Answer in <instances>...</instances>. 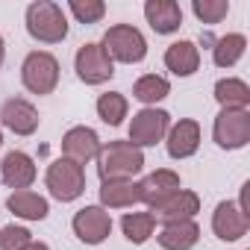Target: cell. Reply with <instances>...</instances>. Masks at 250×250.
<instances>
[{
	"instance_id": "6da1fadb",
	"label": "cell",
	"mask_w": 250,
	"mask_h": 250,
	"mask_svg": "<svg viewBox=\"0 0 250 250\" xmlns=\"http://www.w3.org/2000/svg\"><path fill=\"white\" fill-rule=\"evenodd\" d=\"M145 168V153L130 142H109L97 153L100 180H133Z\"/></svg>"
},
{
	"instance_id": "7a4b0ae2",
	"label": "cell",
	"mask_w": 250,
	"mask_h": 250,
	"mask_svg": "<svg viewBox=\"0 0 250 250\" xmlns=\"http://www.w3.org/2000/svg\"><path fill=\"white\" fill-rule=\"evenodd\" d=\"M27 33L42 44H59L68 36V18L59 3L36 0L27 6Z\"/></svg>"
},
{
	"instance_id": "3957f363",
	"label": "cell",
	"mask_w": 250,
	"mask_h": 250,
	"mask_svg": "<svg viewBox=\"0 0 250 250\" xmlns=\"http://www.w3.org/2000/svg\"><path fill=\"white\" fill-rule=\"evenodd\" d=\"M100 47L106 50V56L112 62H124V65H136L147 56V42L142 36V30H136L133 24H115L103 33Z\"/></svg>"
},
{
	"instance_id": "277c9868",
	"label": "cell",
	"mask_w": 250,
	"mask_h": 250,
	"mask_svg": "<svg viewBox=\"0 0 250 250\" xmlns=\"http://www.w3.org/2000/svg\"><path fill=\"white\" fill-rule=\"evenodd\" d=\"M44 183H47V191L59 203H71V200H77L85 191V171H83V165H77V162L62 156V159L47 165Z\"/></svg>"
},
{
	"instance_id": "5b68a950",
	"label": "cell",
	"mask_w": 250,
	"mask_h": 250,
	"mask_svg": "<svg viewBox=\"0 0 250 250\" xmlns=\"http://www.w3.org/2000/svg\"><path fill=\"white\" fill-rule=\"evenodd\" d=\"M21 83L33 94H50L59 85V62L47 50H33L21 65Z\"/></svg>"
},
{
	"instance_id": "8992f818",
	"label": "cell",
	"mask_w": 250,
	"mask_h": 250,
	"mask_svg": "<svg viewBox=\"0 0 250 250\" xmlns=\"http://www.w3.org/2000/svg\"><path fill=\"white\" fill-rule=\"evenodd\" d=\"M171 130V115L165 109L156 106H145L142 112L133 115L130 121V145L142 147H156V142H162Z\"/></svg>"
},
{
	"instance_id": "52a82bcc",
	"label": "cell",
	"mask_w": 250,
	"mask_h": 250,
	"mask_svg": "<svg viewBox=\"0 0 250 250\" xmlns=\"http://www.w3.org/2000/svg\"><path fill=\"white\" fill-rule=\"evenodd\" d=\"M212 139L224 150H238L250 142V112L247 109H221L212 124Z\"/></svg>"
},
{
	"instance_id": "ba28073f",
	"label": "cell",
	"mask_w": 250,
	"mask_h": 250,
	"mask_svg": "<svg viewBox=\"0 0 250 250\" xmlns=\"http://www.w3.org/2000/svg\"><path fill=\"white\" fill-rule=\"evenodd\" d=\"M74 71H77V77H80L85 85H100V83L112 80L115 62L106 56V50H103L100 44L88 42V44H83V47L77 50V56H74Z\"/></svg>"
},
{
	"instance_id": "9c48e42d",
	"label": "cell",
	"mask_w": 250,
	"mask_h": 250,
	"mask_svg": "<svg viewBox=\"0 0 250 250\" xmlns=\"http://www.w3.org/2000/svg\"><path fill=\"white\" fill-rule=\"evenodd\" d=\"M71 227H74V232L83 244H103L106 235L112 232V218L103 206H83L74 215Z\"/></svg>"
},
{
	"instance_id": "30bf717a",
	"label": "cell",
	"mask_w": 250,
	"mask_h": 250,
	"mask_svg": "<svg viewBox=\"0 0 250 250\" xmlns=\"http://www.w3.org/2000/svg\"><path fill=\"white\" fill-rule=\"evenodd\" d=\"M250 218L244 215V209L232 200H221L212 212V229L221 241H238L241 235H247Z\"/></svg>"
},
{
	"instance_id": "8fae6325",
	"label": "cell",
	"mask_w": 250,
	"mask_h": 250,
	"mask_svg": "<svg viewBox=\"0 0 250 250\" xmlns=\"http://www.w3.org/2000/svg\"><path fill=\"white\" fill-rule=\"evenodd\" d=\"M200 212V197L188 188L174 191L168 200H162L159 206H153V221L162 224H174V221H194V215Z\"/></svg>"
},
{
	"instance_id": "7c38bea8",
	"label": "cell",
	"mask_w": 250,
	"mask_h": 250,
	"mask_svg": "<svg viewBox=\"0 0 250 250\" xmlns=\"http://www.w3.org/2000/svg\"><path fill=\"white\" fill-rule=\"evenodd\" d=\"M0 124H3L6 130H12L15 136H33L39 130V112L30 100L12 97L0 109Z\"/></svg>"
},
{
	"instance_id": "4fadbf2b",
	"label": "cell",
	"mask_w": 250,
	"mask_h": 250,
	"mask_svg": "<svg viewBox=\"0 0 250 250\" xmlns=\"http://www.w3.org/2000/svg\"><path fill=\"white\" fill-rule=\"evenodd\" d=\"M62 153H65V159H71L77 165H85V162L97 159L100 139H97V133L91 127H71L62 136Z\"/></svg>"
},
{
	"instance_id": "5bb4252c",
	"label": "cell",
	"mask_w": 250,
	"mask_h": 250,
	"mask_svg": "<svg viewBox=\"0 0 250 250\" xmlns=\"http://www.w3.org/2000/svg\"><path fill=\"white\" fill-rule=\"evenodd\" d=\"M165 147H168V156L171 159H188V156H194L197 147H200V124L194 118L177 121L174 127L168 130Z\"/></svg>"
},
{
	"instance_id": "9a60e30c",
	"label": "cell",
	"mask_w": 250,
	"mask_h": 250,
	"mask_svg": "<svg viewBox=\"0 0 250 250\" xmlns=\"http://www.w3.org/2000/svg\"><path fill=\"white\" fill-rule=\"evenodd\" d=\"M174 191H180V174L177 171H168V168H159V171L147 174L139 183V200L147 203L150 209L159 206L162 200H168Z\"/></svg>"
},
{
	"instance_id": "2e32d148",
	"label": "cell",
	"mask_w": 250,
	"mask_h": 250,
	"mask_svg": "<svg viewBox=\"0 0 250 250\" xmlns=\"http://www.w3.org/2000/svg\"><path fill=\"white\" fill-rule=\"evenodd\" d=\"M0 180H3L12 191L30 188L36 183V162L30 153L24 150H12L3 156V165H0Z\"/></svg>"
},
{
	"instance_id": "e0dca14e",
	"label": "cell",
	"mask_w": 250,
	"mask_h": 250,
	"mask_svg": "<svg viewBox=\"0 0 250 250\" xmlns=\"http://www.w3.org/2000/svg\"><path fill=\"white\" fill-rule=\"evenodd\" d=\"M145 18L159 36H171L183 27V9L174 0H147L145 3Z\"/></svg>"
},
{
	"instance_id": "ac0fdd59",
	"label": "cell",
	"mask_w": 250,
	"mask_h": 250,
	"mask_svg": "<svg viewBox=\"0 0 250 250\" xmlns=\"http://www.w3.org/2000/svg\"><path fill=\"white\" fill-rule=\"evenodd\" d=\"M139 200V183L133 180H106L100 183V206L103 209H130Z\"/></svg>"
},
{
	"instance_id": "d6986e66",
	"label": "cell",
	"mask_w": 250,
	"mask_h": 250,
	"mask_svg": "<svg viewBox=\"0 0 250 250\" xmlns=\"http://www.w3.org/2000/svg\"><path fill=\"white\" fill-rule=\"evenodd\" d=\"M165 68L177 77H191L200 68V50L194 42H174L165 50Z\"/></svg>"
},
{
	"instance_id": "ffe728a7",
	"label": "cell",
	"mask_w": 250,
	"mask_h": 250,
	"mask_svg": "<svg viewBox=\"0 0 250 250\" xmlns=\"http://www.w3.org/2000/svg\"><path fill=\"white\" fill-rule=\"evenodd\" d=\"M6 209H9L12 215L24 218V221H44V218H47V212H50L47 200H44L42 194L30 191V188L12 191V194L6 197Z\"/></svg>"
},
{
	"instance_id": "44dd1931",
	"label": "cell",
	"mask_w": 250,
	"mask_h": 250,
	"mask_svg": "<svg viewBox=\"0 0 250 250\" xmlns=\"http://www.w3.org/2000/svg\"><path fill=\"white\" fill-rule=\"evenodd\" d=\"M200 238V227L194 221H174V224H162L159 232V244L165 250H191Z\"/></svg>"
},
{
	"instance_id": "7402d4cb",
	"label": "cell",
	"mask_w": 250,
	"mask_h": 250,
	"mask_svg": "<svg viewBox=\"0 0 250 250\" xmlns=\"http://www.w3.org/2000/svg\"><path fill=\"white\" fill-rule=\"evenodd\" d=\"M215 100L221 103V109H247L250 106V88L244 80L227 77V80L215 83Z\"/></svg>"
},
{
	"instance_id": "603a6c76",
	"label": "cell",
	"mask_w": 250,
	"mask_h": 250,
	"mask_svg": "<svg viewBox=\"0 0 250 250\" xmlns=\"http://www.w3.org/2000/svg\"><path fill=\"white\" fill-rule=\"evenodd\" d=\"M244 50H247V39H244L241 33H227V36H221V39L215 42L212 59H215L218 68H232V65L244 56Z\"/></svg>"
},
{
	"instance_id": "cb8c5ba5",
	"label": "cell",
	"mask_w": 250,
	"mask_h": 250,
	"mask_svg": "<svg viewBox=\"0 0 250 250\" xmlns=\"http://www.w3.org/2000/svg\"><path fill=\"white\" fill-rule=\"evenodd\" d=\"M168 94H171V83H168L165 77H159V74H145V77H139L136 85H133V97L142 100L145 106H156V103L165 100Z\"/></svg>"
},
{
	"instance_id": "d4e9b609",
	"label": "cell",
	"mask_w": 250,
	"mask_h": 250,
	"mask_svg": "<svg viewBox=\"0 0 250 250\" xmlns=\"http://www.w3.org/2000/svg\"><path fill=\"white\" fill-rule=\"evenodd\" d=\"M153 227H156V221L150 212H127L121 218V229L127 235V241H133V244H145L153 235Z\"/></svg>"
},
{
	"instance_id": "484cf974",
	"label": "cell",
	"mask_w": 250,
	"mask_h": 250,
	"mask_svg": "<svg viewBox=\"0 0 250 250\" xmlns=\"http://www.w3.org/2000/svg\"><path fill=\"white\" fill-rule=\"evenodd\" d=\"M127 112H130V103L121 91H106V94L97 97V115L109 127H118V124L127 118Z\"/></svg>"
},
{
	"instance_id": "4316f807",
	"label": "cell",
	"mask_w": 250,
	"mask_h": 250,
	"mask_svg": "<svg viewBox=\"0 0 250 250\" xmlns=\"http://www.w3.org/2000/svg\"><path fill=\"white\" fill-rule=\"evenodd\" d=\"M191 12L197 15V21L203 24H221L229 15V3L227 0H194Z\"/></svg>"
},
{
	"instance_id": "83f0119b",
	"label": "cell",
	"mask_w": 250,
	"mask_h": 250,
	"mask_svg": "<svg viewBox=\"0 0 250 250\" xmlns=\"http://www.w3.org/2000/svg\"><path fill=\"white\" fill-rule=\"evenodd\" d=\"M68 9H71V15L80 24H97L106 15V3H103V0H71Z\"/></svg>"
},
{
	"instance_id": "f1b7e54d",
	"label": "cell",
	"mask_w": 250,
	"mask_h": 250,
	"mask_svg": "<svg viewBox=\"0 0 250 250\" xmlns=\"http://www.w3.org/2000/svg\"><path fill=\"white\" fill-rule=\"evenodd\" d=\"M30 241H33V235H30L27 227H15V224H9V227L0 229V250H24Z\"/></svg>"
},
{
	"instance_id": "f546056e",
	"label": "cell",
	"mask_w": 250,
	"mask_h": 250,
	"mask_svg": "<svg viewBox=\"0 0 250 250\" xmlns=\"http://www.w3.org/2000/svg\"><path fill=\"white\" fill-rule=\"evenodd\" d=\"M24 250H50V247H47L44 241H30V244H27Z\"/></svg>"
},
{
	"instance_id": "4dcf8cb0",
	"label": "cell",
	"mask_w": 250,
	"mask_h": 250,
	"mask_svg": "<svg viewBox=\"0 0 250 250\" xmlns=\"http://www.w3.org/2000/svg\"><path fill=\"white\" fill-rule=\"evenodd\" d=\"M3 56H6V44H3V36H0V65H3Z\"/></svg>"
},
{
	"instance_id": "1f68e13d",
	"label": "cell",
	"mask_w": 250,
	"mask_h": 250,
	"mask_svg": "<svg viewBox=\"0 0 250 250\" xmlns=\"http://www.w3.org/2000/svg\"><path fill=\"white\" fill-rule=\"evenodd\" d=\"M0 145H3V133H0Z\"/></svg>"
}]
</instances>
